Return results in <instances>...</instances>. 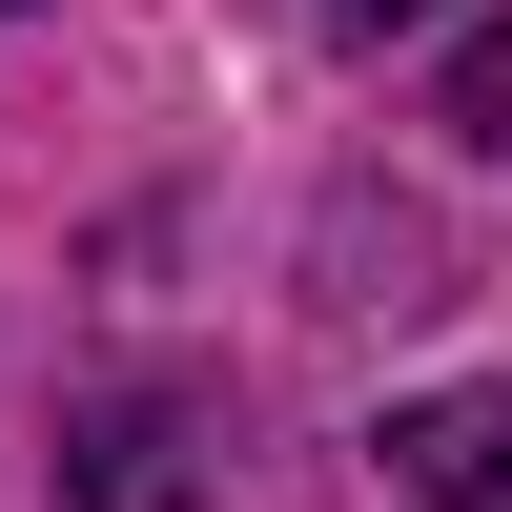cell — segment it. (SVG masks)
I'll list each match as a JSON object with an SVG mask.
<instances>
[{"label":"cell","mask_w":512,"mask_h":512,"mask_svg":"<svg viewBox=\"0 0 512 512\" xmlns=\"http://www.w3.org/2000/svg\"><path fill=\"white\" fill-rule=\"evenodd\" d=\"M390 472L431 492V512H512V390H431V410H390Z\"/></svg>","instance_id":"cell-1"},{"label":"cell","mask_w":512,"mask_h":512,"mask_svg":"<svg viewBox=\"0 0 512 512\" xmlns=\"http://www.w3.org/2000/svg\"><path fill=\"white\" fill-rule=\"evenodd\" d=\"M451 123H472V144H512V21L472 41V62H451Z\"/></svg>","instance_id":"cell-2"},{"label":"cell","mask_w":512,"mask_h":512,"mask_svg":"<svg viewBox=\"0 0 512 512\" xmlns=\"http://www.w3.org/2000/svg\"><path fill=\"white\" fill-rule=\"evenodd\" d=\"M369 21H390V0H369Z\"/></svg>","instance_id":"cell-3"}]
</instances>
